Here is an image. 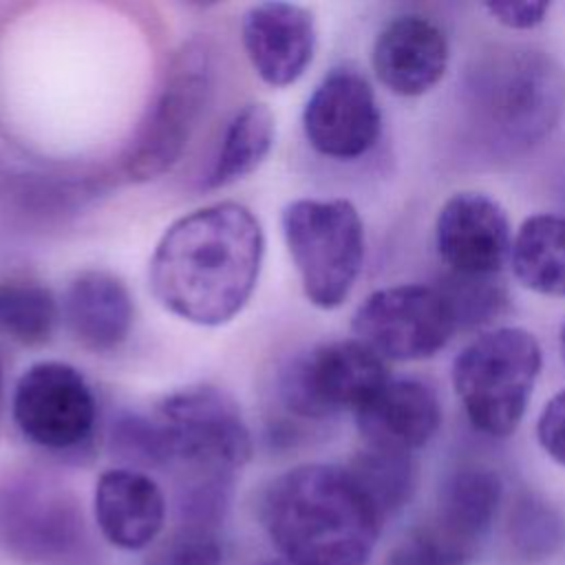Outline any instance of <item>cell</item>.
Segmentation results:
<instances>
[{"instance_id": "7402d4cb", "label": "cell", "mask_w": 565, "mask_h": 565, "mask_svg": "<svg viewBox=\"0 0 565 565\" xmlns=\"http://www.w3.org/2000/svg\"><path fill=\"white\" fill-rule=\"evenodd\" d=\"M382 519L399 512L413 497L417 468L411 455L364 446L347 466Z\"/></svg>"}, {"instance_id": "3957f363", "label": "cell", "mask_w": 565, "mask_h": 565, "mask_svg": "<svg viewBox=\"0 0 565 565\" xmlns=\"http://www.w3.org/2000/svg\"><path fill=\"white\" fill-rule=\"evenodd\" d=\"M466 93L488 132L530 146L547 137L565 113V71L536 49L494 51L468 73Z\"/></svg>"}, {"instance_id": "5b68a950", "label": "cell", "mask_w": 565, "mask_h": 565, "mask_svg": "<svg viewBox=\"0 0 565 565\" xmlns=\"http://www.w3.org/2000/svg\"><path fill=\"white\" fill-rule=\"evenodd\" d=\"M214 90V51L203 38L185 42L121 157L130 181H150L170 170L188 148Z\"/></svg>"}, {"instance_id": "1f68e13d", "label": "cell", "mask_w": 565, "mask_h": 565, "mask_svg": "<svg viewBox=\"0 0 565 565\" xmlns=\"http://www.w3.org/2000/svg\"><path fill=\"white\" fill-rule=\"evenodd\" d=\"M0 402H2V362H0Z\"/></svg>"}, {"instance_id": "4316f807", "label": "cell", "mask_w": 565, "mask_h": 565, "mask_svg": "<svg viewBox=\"0 0 565 565\" xmlns=\"http://www.w3.org/2000/svg\"><path fill=\"white\" fill-rule=\"evenodd\" d=\"M384 565H457L439 543L422 527L404 539L384 561Z\"/></svg>"}, {"instance_id": "e0dca14e", "label": "cell", "mask_w": 565, "mask_h": 565, "mask_svg": "<svg viewBox=\"0 0 565 565\" xmlns=\"http://www.w3.org/2000/svg\"><path fill=\"white\" fill-rule=\"evenodd\" d=\"M353 415L366 446L406 455L426 446L441 426L437 391L417 377L388 380Z\"/></svg>"}, {"instance_id": "7c38bea8", "label": "cell", "mask_w": 565, "mask_h": 565, "mask_svg": "<svg viewBox=\"0 0 565 565\" xmlns=\"http://www.w3.org/2000/svg\"><path fill=\"white\" fill-rule=\"evenodd\" d=\"M382 128V115L369 79L351 66L329 71L309 95L302 130L311 148L331 159L366 154Z\"/></svg>"}, {"instance_id": "ba28073f", "label": "cell", "mask_w": 565, "mask_h": 565, "mask_svg": "<svg viewBox=\"0 0 565 565\" xmlns=\"http://www.w3.org/2000/svg\"><path fill=\"white\" fill-rule=\"evenodd\" d=\"M386 362L358 340L318 344L280 371L278 393L298 417L324 419L360 411L386 382Z\"/></svg>"}, {"instance_id": "4fadbf2b", "label": "cell", "mask_w": 565, "mask_h": 565, "mask_svg": "<svg viewBox=\"0 0 565 565\" xmlns=\"http://www.w3.org/2000/svg\"><path fill=\"white\" fill-rule=\"evenodd\" d=\"M512 241L505 210L481 192L452 194L435 221V245L452 274L497 276L510 260Z\"/></svg>"}, {"instance_id": "603a6c76", "label": "cell", "mask_w": 565, "mask_h": 565, "mask_svg": "<svg viewBox=\"0 0 565 565\" xmlns=\"http://www.w3.org/2000/svg\"><path fill=\"white\" fill-rule=\"evenodd\" d=\"M57 322V302L53 294L33 280L0 282V333L26 344L40 347L51 340Z\"/></svg>"}, {"instance_id": "cb8c5ba5", "label": "cell", "mask_w": 565, "mask_h": 565, "mask_svg": "<svg viewBox=\"0 0 565 565\" xmlns=\"http://www.w3.org/2000/svg\"><path fill=\"white\" fill-rule=\"evenodd\" d=\"M435 287L448 300L457 320V329H470L490 322L508 305L505 287L494 280V276H461L450 271Z\"/></svg>"}, {"instance_id": "5bb4252c", "label": "cell", "mask_w": 565, "mask_h": 565, "mask_svg": "<svg viewBox=\"0 0 565 565\" xmlns=\"http://www.w3.org/2000/svg\"><path fill=\"white\" fill-rule=\"evenodd\" d=\"M93 514L99 534L117 550L139 552L159 541L168 503L161 486L137 468L104 470L93 492Z\"/></svg>"}, {"instance_id": "d4e9b609", "label": "cell", "mask_w": 565, "mask_h": 565, "mask_svg": "<svg viewBox=\"0 0 565 565\" xmlns=\"http://www.w3.org/2000/svg\"><path fill=\"white\" fill-rule=\"evenodd\" d=\"M225 545L216 527L177 523L143 556L141 565H223Z\"/></svg>"}, {"instance_id": "83f0119b", "label": "cell", "mask_w": 565, "mask_h": 565, "mask_svg": "<svg viewBox=\"0 0 565 565\" xmlns=\"http://www.w3.org/2000/svg\"><path fill=\"white\" fill-rule=\"evenodd\" d=\"M556 523L543 508L525 505L516 516V541L525 552H550V543L556 539Z\"/></svg>"}, {"instance_id": "9c48e42d", "label": "cell", "mask_w": 565, "mask_h": 565, "mask_svg": "<svg viewBox=\"0 0 565 565\" xmlns=\"http://www.w3.org/2000/svg\"><path fill=\"white\" fill-rule=\"evenodd\" d=\"M355 340L384 362H413L441 351L457 320L435 285H393L373 291L355 309Z\"/></svg>"}, {"instance_id": "6da1fadb", "label": "cell", "mask_w": 565, "mask_h": 565, "mask_svg": "<svg viewBox=\"0 0 565 565\" xmlns=\"http://www.w3.org/2000/svg\"><path fill=\"white\" fill-rule=\"evenodd\" d=\"M265 236L258 218L225 201L177 218L159 238L148 269L150 291L172 316L218 327L236 318L258 282Z\"/></svg>"}, {"instance_id": "9a60e30c", "label": "cell", "mask_w": 565, "mask_h": 565, "mask_svg": "<svg viewBox=\"0 0 565 565\" xmlns=\"http://www.w3.org/2000/svg\"><path fill=\"white\" fill-rule=\"evenodd\" d=\"M450 60L446 33L428 18L406 13L388 20L371 51L377 79L395 95L419 97L446 73Z\"/></svg>"}, {"instance_id": "8992f818", "label": "cell", "mask_w": 565, "mask_h": 565, "mask_svg": "<svg viewBox=\"0 0 565 565\" xmlns=\"http://www.w3.org/2000/svg\"><path fill=\"white\" fill-rule=\"evenodd\" d=\"M163 468L188 477H232L252 457V435L238 404L221 388L188 386L154 408Z\"/></svg>"}, {"instance_id": "52a82bcc", "label": "cell", "mask_w": 565, "mask_h": 565, "mask_svg": "<svg viewBox=\"0 0 565 565\" xmlns=\"http://www.w3.org/2000/svg\"><path fill=\"white\" fill-rule=\"evenodd\" d=\"M282 236L307 300L340 307L364 263V225L344 199H298L282 210Z\"/></svg>"}, {"instance_id": "ffe728a7", "label": "cell", "mask_w": 565, "mask_h": 565, "mask_svg": "<svg viewBox=\"0 0 565 565\" xmlns=\"http://www.w3.org/2000/svg\"><path fill=\"white\" fill-rule=\"evenodd\" d=\"M510 263L527 289L565 298V216L534 214L525 218L514 234Z\"/></svg>"}, {"instance_id": "30bf717a", "label": "cell", "mask_w": 565, "mask_h": 565, "mask_svg": "<svg viewBox=\"0 0 565 565\" xmlns=\"http://www.w3.org/2000/svg\"><path fill=\"white\" fill-rule=\"evenodd\" d=\"M84 541V519L71 490L51 477L22 475L0 486V550L22 563L71 556Z\"/></svg>"}, {"instance_id": "f546056e", "label": "cell", "mask_w": 565, "mask_h": 565, "mask_svg": "<svg viewBox=\"0 0 565 565\" xmlns=\"http://www.w3.org/2000/svg\"><path fill=\"white\" fill-rule=\"evenodd\" d=\"M258 565H289V563H285L282 558H269V561H263Z\"/></svg>"}, {"instance_id": "484cf974", "label": "cell", "mask_w": 565, "mask_h": 565, "mask_svg": "<svg viewBox=\"0 0 565 565\" xmlns=\"http://www.w3.org/2000/svg\"><path fill=\"white\" fill-rule=\"evenodd\" d=\"M541 448L561 466H565V391H558L543 406L536 422Z\"/></svg>"}, {"instance_id": "4dcf8cb0", "label": "cell", "mask_w": 565, "mask_h": 565, "mask_svg": "<svg viewBox=\"0 0 565 565\" xmlns=\"http://www.w3.org/2000/svg\"><path fill=\"white\" fill-rule=\"evenodd\" d=\"M561 353H563V360H565V324L561 329Z\"/></svg>"}, {"instance_id": "d6986e66", "label": "cell", "mask_w": 565, "mask_h": 565, "mask_svg": "<svg viewBox=\"0 0 565 565\" xmlns=\"http://www.w3.org/2000/svg\"><path fill=\"white\" fill-rule=\"evenodd\" d=\"M62 316L71 335L90 351H113L130 333L135 305L128 287L110 271L77 274L62 300Z\"/></svg>"}, {"instance_id": "8fae6325", "label": "cell", "mask_w": 565, "mask_h": 565, "mask_svg": "<svg viewBox=\"0 0 565 565\" xmlns=\"http://www.w3.org/2000/svg\"><path fill=\"white\" fill-rule=\"evenodd\" d=\"M13 422L22 437L49 452H77L95 433L97 402L84 375L66 362H35L13 391Z\"/></svg>"}, {"instance_id": "f1b7e54d", "label": "cell", "mask_w": 565, "mask_h": 565, "mask_svg": "<svg viewBox=\"0 0 565 565\" xmlns=\"http://www.w3.org/2000/svg\"><path fill=\"white\" fill-rule=\"evenodd\" d=\"M486 11L508 29H534L550 11V2L543 0H494L486 2Z\"/></svg>"}, {"instance_id": "7a4b0ae2", "label": "cell", "mask_w": 565, "mask_h": 565, "mask_svg": "<svg viewBox=\"0 0 565 565\" xmlns=\"http://www.w3.org/2000/svg\"><path fill=\"white\" fill-rule=\"evenodd\" d=\"M260 525L289 565H366L384 519L347 466L302 463L274 477Z\"/></svg>"}, {"instance_id": "ac0fdd59", "label": "cell", "mask_w": 565, "mask_h": 565, "mask_svg": "<svg viewBox=\"0 0 565 565\" xmlns=\"http://www.w3.org/2000/svg\"><path fill=\"white\" fill-rule=\"evenodd\" d=\"M501 499L503 483L494 470L461 468L444 481L435 519L424 530L457 565H466L497 519Z\"/></svg>"}, {"instance_id": "277c9868", "label": "cell", "mask_w": 565, "mask_h": 565, "mask_svg": "<svg viewBox=\"0 0 565 565\" xmlns=\"http://www.w3.org/2000/svg\"><path fill=\"white\" fill-rule=\"evenodd\" d=\"M541 364L539 340L521 327H499L466 344L452 362V384L470 424L490 437L512 435Z\"/></svg>"}, {"instance_id": "2e32d148", "label": "cell", "mask_w": 565, "mask_h": 565, "mask_svg": "<svg viewBox=\"0 0 565 565\" xmlns=\"http://www.w3.org/2000/svg\"><path fill=\"white\" fill-rule=\"evenodd\" d=\"M245 53L269 86H289L313 60V15L289 2H263L252 7L241 24Z\"/></svg>"}, {"instance_id": "44dd1931", "label": "cell", "mask_w": 565, "mask_h": 565, "mask_svg": "<svg viewBox=\"0 0 565 565\" xmlns=\"http://www.w3.org/2000/svg\"><path fill=\"white\" fill-rule=\"evenodd\" d=\"M276 121L267 104L252 102L230 119L218 154L203 181L205 188L230 185L254 172L274 146Z\"/></svg>"}]
</instances>
